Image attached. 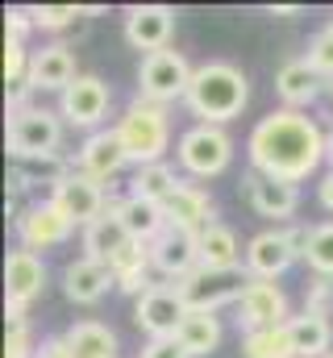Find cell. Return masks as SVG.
I'll return each instance as SVG.
<instances>
[{
	"label": "cell",
	"instance_id": "obj_30",
	"mask_svg": "<svg viewBox=\"0 0 333 358\" xmlns=\"http://www.w3.org/2000/svg\"><path fill=\"white\" fill-rule=\"evenodd\" d=\"M179 183H183V179L175 176V167L150 163V167H138V171H134V179H129V196H142V200H150V204H166V200L175 196Z\"/></svg>",
	"mask_w": 333,
	"mask_h": 358
},
{
	"label": "cell",
	"instance_id": "obj_7",
	"mask_svg": "<svg viewBox=\"0 0 333 358\" xmlns=\"http://www.w3.org/2000/svg\"><path fill=\"white\" fill-rule=\"evenodd\" d=\"M192 71L187 59L179 50H159V55H146L142 67H138V96L150 100V104H171V100H183L187 96V84H192Z\"/></svg>",
	"mask_w": 333,
	"mask_h": 358
},
{
	"label": "cell",
	"instance_id": "obj_24",
	"mask_svg": "<svg viewBox=\"0 0 333 358\" xmlns=\"http://www.w3.org/2000/svg\"><path fill=\"white\" fill-rule=\"evenodd\" d=\"M113 279H117V287L121 292H129L134 300L138 296H146L150 287H155V279H150V271H155V263H150V250H146V242H129L117 259H113Z\"/></svg>",
	"mask_w": 333,
	"mask_h": 358
},
{
	"label": "cell",
	"instance_id": "obj_26",
	"mask_svg": "<svg viewBox=\"0 0 333 358\" xmlns=\"http://www.w3.org/2000/svg\"><path fill=\"white\" fill-rule=\"evenodd\" d=\"M117 213H121V221H125V229H129L134 242H146V246H150V242L166 229L163 204H150V200H142V196H125Z\"/></svg>",
	"mask_w": 333,
	"mask_h": 358
},
{
	"label": "cell",
	"instance_id": "obj_39",
	"mask_svg": "<svg viewBox=\"0 0 333 358\" xmlns=\"http://www.w3.org/2000/svg\"><path fill=\"white\" fill-rule=\"evenodd\" d=\"M38 358H76V355H71L67 338H46V342L38 346Z\"/></svg>",
	"mask_w": 333,
	"mask_h": 358
},
{
	"label": "cell",
	"instance_id": "obj_37",
	"mask_svg": "<svg viewBox=\"0 0 333 358\" xmlns=\"http://www.w3.org/2000/svg\"><path fill=\"white\" fill-rule=\"evenodd\" d=\"M29 29H34L29 8H8V13H4V34H8V42H25Z\"/></svg>",
	"mask_w": 333,
	"mask_h": 358
},
{
	"label": "cell",
	"instance_id": "obj_4",
	"mask_svg": "<svg viewBox=\"0 0 333 358\" xmlns=\"http://www.w3.org/2000/svg\"><path fill=\"white\" fill-rule=\"evenodd\" d=\"M63 142V117L42 108V104H29V108H17L8 113V155L17 163H38V159H50Z\"/></svg>",
	"mask_w": 333,
	"mask_h": 358
},
{
	"label": "cell",
	"instance_id": "obj_23",
	"mask_svg": "<svg viewBox=\"0 0 333 358\" xmlns=\"http://www.w3.org/2000/svg\"><path fill=\"white\" fill-rule=\"evenodd\" d=\"M275 92H279V100H283L292 113H300V108H309V104L321 96V76L313 71L309 59H292V63L279 67V76H275Z\"/></svg>",
	"mask_w": 333,
	"mask_h": 358
},
{
	"label": "cell",
	"instance_id": "obj_5",
	"mask_svg": "<svg viewBox=\"0 0 333 358\" xmlns=\"http://www.w3.org/2000/svg\"><path fill=\"white\" fill-rule=\"evenodd\" d=\"M175 287H179L187 313H217V308L242 300V292L250 287V271L246 267H196Z\"/></svg>",
	"mask_w": 333,
	"mask_h": 358
},
{
	"label": "cell",
	"instance_id": "obj_16",
	"mask_svg": "<svg viewBox=\"0 0 333 358\" xmlns=\"http://www.w3.org/2000/svg\"><path fill=\"white\" fill-rule=\"evenodd\" d=\"M76 80H80L76 50L67 42H50V46L34 50V59H29V88L34 92H59L63 96Z\"/></svg>",
	"mask_w": 333,
	"mask_h": 358
},
{
	"label": "cell",
	"instance_id": "obj_32",
	"mask_svg": "<svg viewBox=\"0 0 333 358\" xmlns=\"http://www.w3.org/2000/svg\"><path fill=\"white\" fill-rule=\"evenodd\" d=\"M304 263L313 267V275L333 279V221H325V225H317V229H313V242H309Z\"/></svg>",
	"mask_w": 333,
	"mask_h": 358
},
{
	"label": "cell",
	"instance_id": "obj_34",
	"mask_svg": "<svg viewBox=\"0 0 333 358\" xmlns=\"http://www.w3.org/2000/svg\"><path fill=\"white\" fill-rule=\"evenodd\" d=\"M309 63H313V71L325 80V76H333V21L309 42Z\"/></svg>",
	"mask_w": 333,
	"mask_h": 358
},
{
	"label": "cell",
	"instance_id": "obj_19",
	"mask_svg": "<svg viewBox=\"0 0 333 358\" xmlns=\"http://www.w3.org/2000/svg\"><path fill=\"white\" fill-rule=\"evenodd\" d=\"M300 255L292 250V242H288V229H262L258 238H250L246 246V271L250 279H279L283 271L292 267Z\"/></svg>",
	"mask_w": 333,
	"mask_h": 358
},
{
	"label": "cell",
	"instance_id": "obj_8",
	"mask_svg": "<svg viewBox=\"0 0 333 358\" xmlns=\"http://www.w3.org/2000/svg\"><path fill=\"white\" fill-rule=\"evenodd\" d=\"M187 317V304L175 283H155L146 296L134 300V325L155 342V338H175Z\"/></svg>",
	"mask_w": 333,
	"mask_h": 358
},
{
	"label": "cell",
	"instance_id": "obj_33",
	"mask_svg": "<svg viewBox=\"0 0 333 358\" xmlns=\"http://www.w3.org/2000/svg\"><path fill=\"white\" fill-rule=\"evenodd\" d=\"M29 17H34V29H67L83 17V8L80 4H38L29 8Z\"/></svg>",
	"mask_w": 333,
	"mask_h": 358
},
{
	"label": "cell",
	"instance_id": "obj_40",
	"mask_svg": "<svg viewBox=\"0 0 333 358\" xmlns=\"http://www.w3.org/2000/svg\"><path fill=\"white\" fill-rule=\"evenodd\" d=\"M317 196H321V204H325V213H333V171L321 179V187H317Z\"/></svg>",
	"mask_w": 333,
	"mask_h": 358
},
{
	"label": "cell",
	"instance_id": "obj_13",
	"mask_svg": "<svg viewBox=\"0 0 333 358\" xmlns=\"http://www.w3.org/2000/svg\"><path fill=\"white\" fill-rule=\"evenodd\" d=\"M108 100H113V92H108V84H104L100 76H80L71 88L59 96V117H63L67 125L92 129V125H100V121H104Z\"/></svg>",
	"mask_w": 333,
	"mask_h": 358
},
{
	"label": "cell",
	"instance_id": "obj_3",
	"mask_svg": "<svg viewBox=\"0 0 333 358\" xmlns=\"http://www.w3.org/2000/svg\"><path fill=\"white\" fill-rule=\"evenodd\" d=\"M113 129L121 134L129 163H138V167L163 163L166 146H171V121H166L163 104H150V100H142V96H138Z\"/></svg>",
	"mask_w": 333,
	"mask_h": 358
},
{
	"label": "cell",
	"instance_id": "obj_31",
	"mask_svg": "<svg viewBox=\"0 0 333 358\" xmlns=\"http://www.w3.org/2000/svg\"><path fill=\"white\" fill-rule=\"evenodd\" d=\"M242 358H296V346H292L288 325L258 329V334H242Z\"/></svg>",
	"mask_w": 333,
	"mask_h": 358
},
{
	"label": "cell",
	"instance_id": "obj_38",
	"mask_svg": "<svg viewBox=\"0 0 333 358\" xmlns=\"http://www.w3.org/2000/svg\"><path fill=\"white\" fill-rule=\"evenodd\" d=\"M138 358H187V350H183L175 338H155V342L142 346V355Z\"/></svg>",
	"mask_w": 333,
	"mask_h": 358
},
{
	"label": "cell",
	"instance_id": "obj_28",
	"mask_svg": "<svg viewBox=\"0 0 333 358\" xmlns=\"http://www.w3.org/2000/svg\"><path fill=\"white\" fill-rule=\"evenodd\" d=\"M63 338L76 358H117V334L100 321H76Z\"/></svg>",
	"mask_w": 333,
	"mask_h": 358
},
{
	"label": "cell",
	"instance_id": "obj_17",
	"mask_svg": "<svg viewBox=\"0 0 333 358\" xmlns=\"http://www.w3.org/2000/svg\"><path fill=\"white\" fill-rule=\"evenodd\" d=\"M121 200H108V208H104V217H96L92 225H83V259H92V263H104V267H113V259L134 242L129 238V229H125V221H121Z\"/></svg>",
	"mask_w": 333,
	"mask_h": 358
},
{
	"label": "cell",
	"instance_id": "obj_20",
	"mask_svg": "<svg viewBox=\"0 0 333 358\" xmlns=\"http://www.w3.org/2000/svg\"><path fill=\"white\" fill-rule=\"evenodd\" d=\"M246 200L250 208L267 221H288L296 208H300V187L296 183H283V179H267L258 171L246 176Z\"/></svg>",
	"mask_w": 333,
	"mask_h": 358
},
{
	"label": "cell",
	"instance_id": "obj_29",
	"mask_svg": "<svg viewBox=\"0 0 333 358\" xmlns=\"http://www.w3.org/2000/svg\"><path fill=\"white\" fill-rule=\"evenodd\" d=\"M200 267H242V246L229 225L213 221L200 234Z\"/></svg>",
	"mask_w": 333,
	"mask_h": 358
},
{
	"label": "cell",
	"instance_id": "obj_18",
	"mask_svg": "<svg viewBox=\"0 0 333 358\" xmlns=\"http://www.w3.org/2000/svg\"><path fill=\"white\" fill-rule=\"evenodd\" d=\"M125 163H129V155H125V142H121V134H117V129H92V134L83 138L80 171H83V176H92L96 183L117 179V171H121Z\"/></svg>",
	"mask_w": 333,
	"mask_h": 358
},
{
	"label": "cell",
	"instance_id": "obj_10",
	"mask_svg": "<svg viewBox=\"0 0 333 358\" xmlns=\"http://www.w3.org/2000/svg\"><path fill=\"white\" fill-rule=\"evenodd\" d=\"M292 313H288V296L279 283L271 279H250V287L238 300V329L242 334H258V329H275V325H288Z\"/></svg>",
	"mask_w": 333,
	"mask_h": 358
},
{
	"label": "cell",
	"instance_id": "obj_1",
	"mask_svg": "<svg viewBox=\"0 0 333 358\" xmlns=\"http://www.w3.org/2000/svg\"><path fill=\"white\" fill-rule=\"evenodd\" d=\"M325 134L313 117L279 108L267 113L254 129H250V171L267 179H283V183H300L325 163Z\"/></svg>",
	"mask_w": 333,
	"mask_h": 358
},
{
	"label": "cell",
	"instance_id": "obj_22",
	"mask_svg": "<svg viewBox=\"0 0 333 358\" xmlns=\"http://www.w3.org/2000/svg\"><path fill=\"white\" fill-rule=\"evenodd\" d=\"M108 287H117L113 271L104 263H92V259H76L63 267V296L71 304H100L108 296Z\"/></svg>",
	"mask_w": 333,
	"mask_h": 358
},
{
	"label": "cell",
	"instance_id": "obj_11",
	"mask_svg": "<svg viewBox=\"0 0 333 358\" xmlns=\"http://www.w3.org/2000/svg\"><path fill=\"white\" fill-rule=\"evenodd\" d=\"M150 250V263L159 275H166L171 283L187 279L192 271L200 267V234L192 229H179V225H166L163 234L146 246Z\"/></svg>",
	"mask_w": 333,
	"mask_h": 358
},
{
	"label": "cell",
	"instance_id": "obj_35",
	"mask_svg": "<svg viewBox=\"0 0 333 358\" xmlns=\"http://www.w3.org/2000/svg\"><path fill=\"white\" fill-rule=\"evenodd\" d=\"M4 358H38V346H34V338H29V321H8Z\"/></svg>",
	"mask_w": 333,
	"mask_h": 358
},
{
	"label": "cell",
	"instance_id": "obj_14",
	"mask_svg": "<svg viewBox=\"0 0 333 358\" xmlns=\"http://www.w3.org/2000/svg\"><path fill=\"white\" fill-rule=\"evenodd\" d=\"M50 200H55L76 225H92V221L104 217V208H108L104 183H96V179L83 176V171H71L59 187H50Z\"/></svg>",
	"mask_w": 333,
	"mask_h": 358
},
{
	"label": "cell",
	"instance_id": "obj_27",
	"mask_svg": "<svg viewBox=\"0 0 333 358\" xmlns=\"http://www.w3.org/2000/svg\"><path fill=\"white\" fill-rule=\"evenodd\" d=\"M175 342L187 350V358H204L221 346V317L217 313H187Z\"/></svg>",
	"mask_w": 333,
	"mask_h": 358
},
{
	"label": "cell",
	"instance_id": "obj_41",
	"mask_svg": "<svg viewBox=\"0 0 333 358\" xmlns=\"http://www.w3.org/2000/svg\"><path fill=\"white\" fill-rule=\"evenodd\" d=\"M325 159H330V167H333V134H330V142H325Z\"/></svg>",
	"mask_w": 333,
	"mask_h": 358
},
{
	"label": "cell",
	"instance_id": "obj_25",
	"mask_svg": "<svg viewBox=\"0 0 333 358\" xmlns=\"http://www.w3.org/2000/svg\"><path fill=\"white\" fill-rule=\"evenodd\" d=\"M288 334H292L296 358H325L333 350V325H330V317L300 313V317H292V321H288Z\"/></svg>",
	"mask_w": 333,
	"mask_h": 358
},
{
	"label": "cell",
	"instance_id": "obj_15",
	"mask_svg": "<svg viewBox=\"0 0 333 358\" xmlns=\"http://www.w3.org/2000/svg\"><path fill=\"white\" fill-rule=\"evenodd\" d=\"M42 287H46V263H42V255H34L25 246L8 250V259H4V300L17 304V308H29L42 296Z\"/></svg>",
	"mask_w": 333,
	"mask_h": 358
},
{
	"label": "cell",
	"instance_id": "obj_36",
	"mask_svg": "<svg viewBox=\"0 0 333 358\" xmlns=\"http://www.w3.org/2000/svg\"><path fill=\"white\" fill-rule=\"evenodd\" d=\"M333 308V279L313 275V283L304 287V313H317V317H330Z\"/></svg>",
	"mask_w": 333,
	"mask_h": 358
},
{
	"label": "cell",
	"instance_id": "obj_2",
	"mask_svg": "<svg viewBox=\"0 0 333 358\" xmlns=\"http://www.w3.org/2000/svg\"><path fill=\"white\" fill-rule=\"evenodd\" d=\"M250 100V84L246 71L234 67V63H204L192 71V84H187V96L183 104L192 108V117H200V125H225L234 121Z\"/></svg>",
	"mask_w": 333,
	"mask_h": 358
},
{
	"label": "cell",
	"instance_id": "obj_6",
	"mask_svg": "<svg viewBox=\"0 0 333 358\" xmlns=\"http://www.w3.org/2000/svg\"><path fill=\"white\" fill-rule=\"evenodd\" d=\"M234 163V138L225 125H192L179 138V167L196 179H217Z\"/></svg>",
	"mask_w": 333,
	"mask_h": 358
},
{
	"label": "cell",
	"instance_id": "obj_9",
	"mask_svg": "<svg viewBox=\"0 0 333 358\" xmlns=\"http://www.w3.org/2000/svg\"><path fill=\"white\" fill-rule=\"evenodd\" d=\"M76 234V221L46 196V200H38V204H29L25 213H21V221H17V242L25 246V250H50V246H63L67 238Z\"/></svg>",
	"mask_w": 333,
	"mask_h": 358
},
{
	"label": "cell",
	"instance_id": "obj_42",
	"mask_svg": "<svg viewBox=\"0 0 333 358\" xmlns=\"http://www.w3.org/2000/svg\"><path fill=\"white\" fill-rule=\"evenodd\" d=\"M325 358H333V350H330V355H325Z\"/></svg>",
	"mask_w": 333,
	"mask_h": 358
},
{
	"label": "cell",
	"instance_id": "obj_12",
	"mask_svg": "<svg viewBox=\"0 0 333 358\" xmlns=\"http://www.w3.org/2000/svg\"><path fill=\"white\" fill-rule=\"evenodd\" d=\"M171 34H175V8H166V4H134V8H125V42L134 50L159 55V50L171 46Z\"/></svg>",
	"mask_w": 333,
	"mask_h": 358
},
{
	"label": "cell",
	"instance_id": "obj_21",
	"mask_svg": "<svg viewBox=\"0 0 333 358\" xmlns=\"http://www.w3.org/2000/svg\"><path fill=\"white\" fill-rule=\"evenodd\" d=\"M166 213V225H179V229H192V234H204L217 217L213 208V196L200 187V183H179L175 196L163 204Z\"/></svg>",
	"mask_w": 333,
	"mask_h": 358
}]
</instances>
